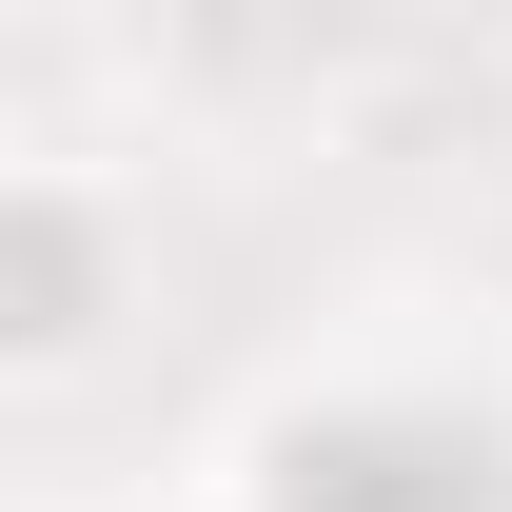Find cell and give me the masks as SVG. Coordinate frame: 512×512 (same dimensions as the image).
I'll use <instances>...</instances> for the list:
<instances>
[{"instance_id":"cell-1","label":"cell","mask_w":512,"mask_h":512,"mask_svg":"<svg viewBox=\"0 0 512 512\" xmlns=\"http://www.w3.org/2000/svg\"><path fill=\"white\" fill-rule=\"evenodd\" d=\"M217 512H512V375L453 335H335L197 434Z\"/></svg>"},{"instance_id":"cell-2","label":"cell","mask_w":512,"mask_h":512,"mask_svg":"<svg viewBox=\"0 0 512 512\" xmlns=\"http://www.w3.org/2000/svg\"><path fill=\"white\" fill-rule=\"evenodd\" d=\"M138 296H158V217H138V178L79 158V138H0V394L119 375Z\"/></svg>"},{"instance_id":"cell-3","label":"cell","mask_w":512,"mask_h":512,"mask_svg":"<svg viewBox=\"0 0 512 512\" xmlns=\"http://www.w3.org/2000/svg\"><path fill=\"white\" fill-rule=\"evenodd\" d=\"M158 512H217V493H197V473H178V493H158Z\"/></svg>"},{"instance_id":"cell-4","label":"cell","mask_w":512,"mask_h":512,"mask_svg":"<svg viewBox=\"0 0 512 512\" xmlns=\"http://www.w3.org/2000/svg\"><path fill=\"white\" fill-rule=\"evenodd\" d=\"M20 512H40V493H20Z\"/></svg>"}]
</instances>
